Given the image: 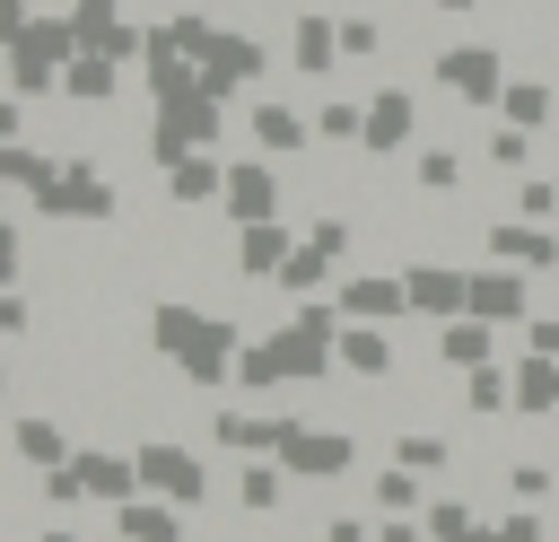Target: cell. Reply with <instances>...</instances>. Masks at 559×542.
I'll return each mask as SVG.
<instances>
[{
	"label": "cell",
	"mask_w": 559,
	"mask_h": 542,
	"mask_svg": "<svg viewBox=\"0 0 559 542\" xmlns=\"http://www.w3.org/2000/svg\"><path fill=\"white\" fill-rule=\"evenodd\" d=\"M52 166H61V157H44L35 140H0V184H9L17 201H35V192L52 184Z\"/></svg>",
	"instance_id": "cell-28"
},
{
	"label": "cell",
	"mask_w": 559,
	"mask_h": 542,
	"mask_svg": "<svg viewBox=\"0 0 559 542\" xmlns=\"http://www.w3.org/2000/svg\"><path fill=\"white\" fill-rule=\"evenodd\" d=\"M245 131H253L262 157H314V149H323V140H314V114H297L288 96H253V105H245Z\"/></svg>",
	"instance_id": "cell-9"
},
{
	"label": "cell",
	"mask_w": 559,
	"mask_h": 542,
	"mask_svg": "<svg viewBox=\"0 0 559 542\" xmlns=\"http://www.w3.org/2000/svg\"><path fill=\"white\" fill-rule=\"evenodd\" d=\"M314 140L323 149H358L367 140V96H323L314 105Z\"/></svg>",
	"instance_id": "cell-29"
},
{
	"label": "cell",
	"mask_w": 559,
	"mask_h": 542,
	"mask_svg": "<svg viewBox=\"0 0 559 542\" xmlns=\"http://www.w3.org/2000/svg\"><path fill=\"white\" fill-rule=\"evenodd\" d=\"M131 455H140V498H166V507L210 498V455L192 437H131Z\"/></svg>",
	"instance_id": "cell-4"
},
{
	"label": "cell",
	"mask_w": 559,
	"mask_h": 542,
	"mask_svg": "<svg viewBox=\"0 0 559 542\" xmlns=\"http://www.w3.org/2000/svg\"><path fill=\"white\" fill-rule=\"evenodd\" d=\"M218 192H227V157L218 149H192V157L166 166V201L175 210H218Z\"/></svg>",
	"instance_id": "cell-19"
},
{
	"label": "cell",
	"mask_w": 559,
	"mask_h": 542,
	"mask_svg": "<svg viewBox=\"0 0 559 542\" xmlns=\"http://www.w3.org/2000/svg\"><path fill=\"white\" fill-rule=\"evenodd\" d=\"M288 472H297V481H341V472H358V428H349V420H306V437L288 446Z\"/></svg>",
	"instance_id": "cell-11"
},
{
	"label": "cell",
	"mask_w": 559,
	"mask_h": 542,
	"mask_svg": "<svg viewBox=\"0 0 559 542\" xmlns=\"http://www.w3.org/2000/svg\"><path fill=\"white\" fill-rule=\"evenodd\" d=\"M35 542H79V525H44V533H35Z\"/></svg>",
	"instance_id": "cell-39"
},
{
	"label": "cell",
	"mask_w": 559,
	"mask_h": 542,
	"mask_svg": "<svg viewBox=\"0 0 559 542\" xmlns=\"http://www.w3.org/2000/svg\"><path fill=\"white\" fill-rule=\"evenodd\" d=\"M515 219L559 227V175H515Z\"/></svg>",
	"instance_id": "cell-34"
},
{
	"label": "cell",
	"mask_w": 559,
	"mask_h": 542,
	"mask_svg": "<svg viewBox=\"0 0 559 542\" xmlns=\"http://www.w3.org/2000/svg\"><path fill=\"white\" fill-rule=\"evenodd\" d=\"M332 306H341L349 323H402V315H411V280H402V271H341Z\"/></svg>",
	"instance_id": "cell-10"
},
{
	"label": "cell",
	"mask_w": 559,
	"mask_h": 542,
	"mask_svg": "<svg viewBox=\"0 0 559 542\" xmlns=\"http://www.w3.org/2000/svg\"><path fill=\"white\" fill-rule=\"evenodd\" d=\"M533 140H542V131L489 122V114H480V166H489V175H533Z\"/></svg>",
	"instance_id": "cell-24"
},
{
	"label": "cell",
	"mask_w": 559,
	"mask_h": 542,
	"mask_svg": "<svg viewBox=\"0 0 559 542\" xmlns=\"http://www.w3.org/2000/svg\"><path fill=\"white\" fill-rule=\"evenodd\" d=\"M419 149V87H367V140L358 157H411Z\"/></svg>",
	"instance_id": "cell-7"
},
{
	"label": "cell",
	"mask_w": 559,
	"mask_h": 542,
	"mask_svg": "<svg viewBox=\"0 0 559 542\" xmlns=\"http://www.w3.org/2000/svg\"><path fill=\"white\" fill-rule=\"evenodd\" d=\"M114 96H122V61H114V52H87V44H79V52H70V70H61V96H52V105L105 114Z\"/></svg>",
	"instance_id": "cell-17"
},
{
	"label": "cell",
	"mask_w": 559,
	"mask_h": 542,
	"mask_svg": "<svg viewBox=\"0 0 559 542\" xmlns=\"http://www.w3.org/2000/svg\"><path fill=\"white\" fill-rule=\"evenodd\" d=\"M472 542H480V533H472Z\"/></svg>",
	"instance_id": "cell-40"
},
{
	"label": "cell",
	"mask_w": 559,
	"mask_h": 542,
	"mask_svg": "<svg viewBox=\"0 0 559 542\" xmlns=\"http://www.w3.org/2000/svg\"><path fill=\"white\" fill-rule=\"evenodd\" d=\"M419 525H428V542H472V533H480V507L445 490V498H428V516H419Z\"/></svg>",
	"instance_id": "cell-32"
},
{
	"label": "cell",
	"mask_w": 559,
	"mask_h": 542,
	"mask_svg": "<svg viewBox=\"0 0 559 542\" xmlns=\"http://www.w3.org/2000/svg\"><path fill=\"white\" fill-rule=\"evenodd\" d=\"M393 463L419 472V481H445V472H454V437H445V428H402V437H393Z\"/></svg>",
	"instance_id": "cell-27"
},
{
	"label": "cell",
	"mask_w": 559,
	"mask_h": 542,
	"mask_svg": "<svg viewBox=\"0 0 559 542\" xmlns=\"http://www.w3.org/2000/svg\"><path fill=\"white\" fill-rule=\"evenodd\" d=\"M428 79H437L445 105H463V114H498V96H507V52H498L489 35H454V44L428 52Z\"/></svg>",
	"instance_id": "cell-2"
},
{
	"label": "cell",
	"mask_w": 559,
	"mask_h": 542,
	"mask_svg": "<svg viewBox=\"0 0 559 542\" xmlns=\"http://www.w3.org/2000/svg\"><path fill=\"white\" fill-rule=\"evenodd\" d=\"M428 9H437V17H480L489 0H428Z\"/></svg>",
	"instance_id": "cell-38"
},
{
	"label": "cell",
	"mask_w": 559,
	"mask_h": 542,
	"mask_svg": "<svg viewBox=\"0 0 559 542\" xmlns=\"http://www.w3.org/2000/svg\"><path fill=\"white\" fill-rule=\"evenodd\" d=\"M341 61H349V52H341V17H332V9H297V17H288V70H297V79H332Z\"/></svg>",
	"instance_id": "cell-12"
},
{
	"label": "cell",
	"mask_w": 559,
	"mask_h": 542,
	"mask_svg": "<svg viewBox=\"0 0 559 542\" xmlns=\"http://www.w3.org/2000/svg\"><path fill=\"white\" fill-rule=\"evenodd\" d=\"M26 210L52 219V227H114V219H122V192H114V175H105L96 157H70V149H61L52 184H44Z\"/></svg>",
	"instance_id": "cell-3"
},
{
	"label": "cell",
	"mask_w": 559,
	"mask_h": 542,
	"mask_svg": "<svg viewBox=\"0 0 559 542\" xmlns=\"http://www.w3.org/2000/svg\"><path fill=\"white\" fill-rule=\"evenodd\" d=\"M140 332H148V350L166 358V376H183L192 393H210V385H236V358H245V323H236L227 306L148 297Z\"/></svg>",
	"instance_id": "cell-1"
},
{
	"label": "cell",
	"mask_w": 559,
	"mask_h": 542,
	"mask_svg": "<svg viewBox=\"0 0 559 542\" xmlns=\"http://www.w3.org/2000/svg\"><path fill=\"white\" fill-rule=\"evenodd\" d=\"M341 52H349V61H376V52H384V17L341 9Z\"/></svg>",
	"instance_id": "cell-35"
},
{
	"label": "cell",
	"mask_w": 559,
	"mask_h": 542,
	"mask_svg": "<svg viewBox=\"0 0 559 542\" xmlns=\"http://www.w3.org/2000/svg\"><path fill=\"white\" fill-rule=\"evenodd\" d=\"M489 262H515V271H559V227L542 219H489Z\"/></svg>",
	"instance_id": "cell-16"
},
{
	"label": "cell",
	"mask_w": 559,
	"mask_h": 542,
	"mask_svg": "<svg viewBox=\"0 0 559 542\" xmlns=\"http://www.w3.org/2000/svg\"><path fill=\"white\" fill-rule=\"evenodd\" d=\"M402 350H393V323H341V376L349 385H393Z\"/></svg>",
	"instance_id": "cell-18"
},
{
	"label": "cell",
	"mask_w": 559,
	"mask_h": 542,
	"mask_svg": "<svg viewBox=\"0 0 559 542\" xmlns=\"http://www.w3.org/2000/svg\"><path fill=\"white\" fill-rule=\"evenodd\" d=\"M227 227H253V219H288V166L280 157H227V192H218Z\"/></svg>",
	"instance_id": "cell-5"
},
{
	"label": "cell",
	"mask_w": 559,
	"mask_h": 542,
	"mask_svg": "<svg viewBox=\"0 0 559 542\" xmlns=\"http://www.w3.org/2000/svg\"><path fill=\"white\" fill-rule=\"evenodd\" d=\"M480 542H550V507H507L480 525Z\"/></svg>",
	"instance_id": "cell-33"
},
{
	"label": "cell",
	"mask_w": 559,
	"mask_h": 542,
	"mask_svg": "<svg viewBox=\"0 0 559 542\" xmlns=\"http://www.w3.org/2000/svg\"><path fill=\"white\" fill-rule=\"evenodd\" d=\"M9 455H17L26 472H52V463L79 455V428L52 420V411H17V420H9Z\"/></svg>",
	"instance_id": "cell-15"
},
{
	"label": "cell",
	"mask_w": 559,
	"mask_h": 542,
	"mask_svg": "<svg viewBox=\"0 0 559 542\" xmlns=\"http://www.w3.org/2000/svg\"><path fill=\"white\" fill-rule=\"evenodd\" d=\"M384 525H367V516H323V542H376Z\"/></svg>",
	"instance_id": "cell-37"
},
{
	"label": "cell",
	"mask_w": 559,
	"mask_h": 542,
	"mask_svg": "<svg viewBox=\"0 0 559 542\" xmlns=\"http://www.w3.org/2000/svg\"><path fill=\"white\" fill-rule=\"evenodd\" d=\"M498 122L550 131V122H559V87H550V79H507V96H498Z\"/></svg>",
	"instance_id": "cell-26"
},
{
	"label": "cell",
	"mask_w": 559,
	"mask_h": 542,
	"mask_svg": "<svg viewBox=\"0 0 559 542\" xmlns=\"http://www.w3.org/2000/svg\"><path fill=\"white\" fill-rule=\"evenodd\" d=\"M288 254H297V227H288V219L236 227V280H245V288H271V280L288 271Z\"/></svg>",
	"instance_id": "cell-13"
},
{
	"label": "cell",
	"mask_w": 559,
	"mask_h": 542,
	"mask_svg": "<svg viewBox=\"0 0 559 542\" xmlns=\"http://www.w3.org/2000/svg\"><path fill=\"white\" fill-rule=\"evenodd\" d=\"M472 315H480V323H524V315H533V271H515V262H472Z\"/></svg>",
	"instance_id": "cell-14"
},
{
	"label": "cell",
	"mask_w": 559,
	"mask_h": 542,
	"mask_svg": "<svg viewBox=\"0 0 559 542\" xmlns=\"http://www.w3.org/2000/svg\"><path fill=\"white\" fill-rule=\"evenodd\" d=\"M411 184H419V192H445V201H454V192L472 184V157H463L454 140H419V149H411Z\"/></svg>",
	"instance_id": "cell-22"
},
{
	"label": "cell",
	"mask_w": 559,
	"mask_h": 542,
	"mask_svg": "<svg viewBox=\"0 0 559 542\" xmlns=\"http://www.w3.org/2000/svg\"><path fill=\"white\" fill-rule=\"evenodd\" d=\"M507 498H515V507H550V498H559V463H550V455H515V463H507Z\"/></svg>",
	"instance_id": "cell-30"
},
{
	"label": "cell",
	"mask_w": 559,
	"mask_h": 542,
	"mask_svg": "<svg viewBox=\"0 0 559 542\" xmlns=\"http://www.w3.org/2000/svg\"><path fill=\"white\" fill-rule=\"evenodd\" d=\"M515 420H559V358H515Z\"/></svg>",
	"instance_id": "cell-25"
},
{
	"label": "cell",
	"mask_w": 559,
	"mask_h": 542,
	"mask_svg": "<svg viewBox=\"0 0 559 542\" xmlns=\"http://www.w3.org/2000/svg\"><path fill=\"white\" fill-rule=\"evenodd\" d=\"M70 472H79V498H87V507H105V516L140 498V455H131V446H114V437H79Z\"/></svg>",
	"instance_id": "cell-6"
},
{
	"label": "cell",
	"mask_w": 559,
	"mask_h": 542,
	"mask_svg": "<svg viewBox=\"0 0 559 542\" xmlns=\"http://www.w3.org/2000/svg\"><path fill=\"white\" fill-rule=\"evenodd\" d=\"M515 332H524V350H533V358H559V315H524Z\"/></svg>",
	"instance_id": "cell-36"
},
{
	"label": "cell",
	"mask_w": 559,
	"mask_h": 542,
	"mask_svg": "<svg viewBox=\"0 0 559 542\" xmlns=\"http://www.w3.org/2000/svg\"><path fill=\"white\" fill-rule=\"evenodd\" d=\"M402 280H411V315H419V323H454V315H472V271H463V262H428V254H411Z\"/></svg>",
	"instance_id": "cell-8"
},
{
	"label": "cell",
	"mask_w": 559,
	"mask_h": 542,
	"mask_svg": "<svg viewBox=\"0 0 559 542\" xmlns=\"http://www.w3.org/2000/svg\"><path fill=\"white\" fill-rule=\"evenodd\" d=\"M114 542H192V525L166 498H131V507H114Z\"/></svg>",
	"instance_id": "cell-21"
},
{
	"label": "cell",
	"mask_w": 559,
	"mask_h": 542,
	"mask_svg": "<svg viewBox=\"0 0 559 542\" xmlns=\"http://www.w3.org/2000/svg\"><path fill=\"white\" fill-rule=\"evenodd\" d=\"M437 358L445 367H498V323H480V315H454V323H437Z\"/></svg>",
	"instance_id": "cell-20"
},
{
	"label": "cell",
	"mask_w": 559,
	"mask_h": 542,
	"mask_svg": "<svg viewBox=\"0 0 559 542\" xmlns=\"http://www.w3.org/2000/svg\"><path fill=\"white\" fill-rule=\"evenodd\" d=\"M288 463H271V455H245V472H236V507L262 525V516H280V498H288Z\"/></svg>",
	"instance_id": "cell-23"
},
{
	"label": "cell",
	"mask_w": 559,
	"mask_h": 542,
	"mask_svg": "<svg viewBox=\"0 0 559 542\" xmlns=\"http://www.w3.org/2000/svg\"><path fill=\"white\" fill-rule=\"evenodd\" d=\"M367 498H376V516H428V490H419V472H376L367 481Z\"/></svg>",
	"instance_id": "cell-31"
}]
</instances>
